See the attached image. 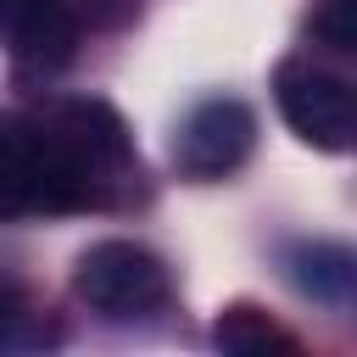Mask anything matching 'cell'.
Instances as JSON below:
<instances>
[{
	"label": "cell",
	"instance_id": "cell-1",
	"mask_svg": "<svg viewBox=\"0 0 357 357\" xmlns=\"http://www.w3.org/2000/svg\"><path fill=\"white\" fill-rule=\"evenodd\" d=\"M134 156L100 100H56L0 123V223L84 212L123 190Z\"/></svg>",
	"mask_w": 357,
	"mask_h": 357
},
{
	"label": "cell",
	"instance_id": "cell-2",
	"mask_svg": "<svg viewBox=\"0 0 357 357\" xmlns=\"http://www.w3.org/2000/svg\"><path fill=\"white\" fill-rule=\"evenodd\" d=\"M73 290L100 318H145L167 301L173 284H167V268L156 251H145L134 240H100L78 257Z\"/></svg>",
	"mask_w": 357,
	"mask_h": 357
},
{
	"label": "cell",
	"instance_id": "cell-3",
	"mask_svg": "<svg viewBox=\"0 0 357 357\" xmlns=\"http://www.w3.org/2000/svg\"><path fill=\"white\" fill-rule=\"evenodd\" d=\"M273 95H279V112L284 123L318 145V151H351V134H357V100H351V84L312 67V61H284L279 78H273Z\"/></svg>",
	"mask_w": 357,
	"mask_h": 357
},
{
	"label": "cell",
	"instance_id": "cell-4",
	"mask_svg": "<svg viewBox=\"0 0 357 357\" xmlns=\"http://www.w3.org/2000/svg\"><path fill=\"white\" fill-rule=\"evenodd\" d=\"M251 139H257L251 106L234 100V95H212L184 117L178 139H173V162L190 178H223L251 156Z\"/></svg>",
	"mask_w": 357,
	"mask_h": 357
},
{
	"label": "cell",
	"instance_id": "cell-5",
	"mask_svg": "<svg viewBox=\"0 0 357 357\" xmlns=\"http://www.w3.org/2000/svg\"><path fill=\"white\" fill-rule=\"evenodd\" d=\"M11 28H17V61L33 73H56L73 56V17L61 0H17Z\"/></svg>",
	"mask_w": 357,
	"mask_h": 357
},
{
	"label": "cell",
	"instance_id": "cell-6",
	"mask_svg": "<svg viewBox=\"0 0 357 357\" xmlns=\"http://www.w3.org/2000/svg\"><path fill=\"white\" fill-rule=\"evenodd\" d=\"M284 268H290V279L312 301H329V307H346L351 301L357 257L340 240H296V245H284Z\"/></svg>",
	"mask_w": 357,
	"mask_h": 357
},
{
	"label": "cell",
	"instance_id": "cell-7",
	"mask_svg": "<svg viewBox=\"0 0 357 357\" xmlns=\"http://www.w3.org/2000/svg\"><path fill=\"white\" fill-rule=\"evenodd\" d=\"M212 340H218L223 351H240V357H257V351H296V340H290L279 324H268L257 307H229V312L218 318Z\"/></svg>",
	"mask_w": 357,
	"mask_h": 357
},
{
	"label": "cell",
	"instance_id": "cell-8",
	"mask_svg": "<svg viewBox=\"0 0 357 357\" xmlns=\"http://www.w3.org/2000/svg\"><path fill=\"white\" fill-rule=\"evenodd\" d=\"M312 39H324L329 50H357V0H318Z\"/></svg>",
	"mask_w": 357,
	"mask_h": 357
},
{
	"label": "cell",
	"instance_id": "cell-9",
	"mask_svg": "<svg viewBox=\"0 0 357 357\" xmlns=\"http://www.w3.org/2000/svg\"><path fill=\"white\" fill-rule=\"evenodd\" d=\"M33 340H45V329L33 324V312L22 307L17 290H0V351L6 346H33Z\"/></svg>",
	"mask_w": 357,
	"mask_h": 357
},
{
	"label": "cell",
	"instance_id": "cell-10",
	"mask_svg": "<svg viewBox=\"0 0 357 357\" xmlns=\"http://www.w3.org/2000/svg\"><path fill=\"white\" fill-rule=\"evenodd\" d=\"M11 6H17V0H0V17H11Z\"/></svg>",
	"mask_w": 357,
	"mask_h": 357
}]
</instances>
